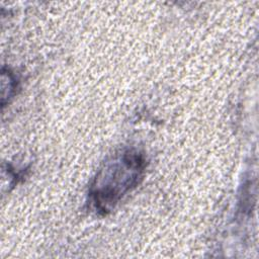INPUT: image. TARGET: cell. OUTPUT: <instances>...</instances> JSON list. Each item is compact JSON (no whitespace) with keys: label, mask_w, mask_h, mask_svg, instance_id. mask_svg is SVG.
<instances>
[{"label":"cell","mask_w":259,"mask_h":259,"mask_svg":"<svg viewBox=\"0 0 259 259\" xmlns=\"http://www.w3.org/2000/svg\"><path fill=\"white\" fill-rule=\"evenodd\" d=\"M2 81L7 83L6 86L2 85V104L4 106L5 101L7 99L9 100L14 95L15 89L17 87V82L14 74L9 69L5 70L4 68L2 69Z\"/></svg>","instance_id":"obj_2"},{"label":"cell","mask_w":259,"mask_h":259,"mask_svg":"<svg viewBox=\"0 0 259 259\" xmlns=\"http://www.w3.org/2000/svg\"><path fill=\"white\" fill-rule=\"evenodd\" d=\"M146 158L136 149H125L110 157L94 177L89 188V199L94 209L102 214L115 205L143 180Z\"/></svg>","instance_id":"obj_1"}]
</instances>
